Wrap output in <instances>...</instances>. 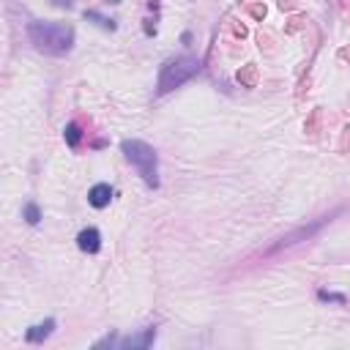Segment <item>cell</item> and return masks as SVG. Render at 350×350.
Returning <instances> with one entry per match:
<instances>
[{"mask_svg":"<svg viewBox=\"0 0 350 350\" xmlns=\"http://www.w3.org/2000/svg\"><path fill=\"white\" fill-rule=\"evenodd\" d=\"M28 39L36 44V49L49 55H63L74 44V30L72 25H49V22H30L28 25Z\"/></svg>","mask_w":350,"mask_h":350,"instance_id":"obj_1","label":"cell"},{"mask_svg":"<svg viewBox=\"0 0 350 350\" xmlns=\"http://www.w3.org/2000/svg\"><path fill=\"white\" fill-rule=\"evenodd\" d=\"M120 151H123V156L134 164V170L143 175V181L151 186V189H156L159 186V170H156V151L151 148L148 143H143V140H123L120 143Z\"/></svg>","mask_w":350,"mask_h":350,"instance_id":"obj_2","label":"cell"},{"mask_svg":"<svg viewBox=\"0 0 350 350\" xmlns=\"http://www.w3.org/2000/svg\"><path fill=\"white\" fill-rule=\"evenodd\" d=\"M200 72V60L194 55H184V58H175L161 69L159 77V93H170L172 88L184 85L186 79H192L194 74Z\"/></svg>","mask_w":350,"mask_h":350,"instance_id":"obj_3","label":"cell"},{"mask_svg":"<svg viewBox=\"0 0 350 350\" xmlns=\"http://www.w3.org/2000/svg\"><path fill=\"white\" fill-rule=\"evenodd\" d=\"M77 246L82 252H88V255H93V252H99V246H101V235H99V230L96 227H88V230H82L77 235Z\"/></svg>","mask_w":350,"mask_h":350,"instance_id":"obj_4","label":"cell"},{"mask_svg":"<svg viewBox=\"0 0 350 350\" xmlns=\"http://www.w3.org/2000/svg\"><path fill=\"white\" fill-rule=\"evenodd\" d=\"M110 200H113V189H110V184H96L93 189L88 192V202L93 208H107Z\"/></svg>","mask_w":350,"mask_h":350,"instance_id":"obj_5","label":"cell"},{"mask_svg":"<svg viewBox=\"0 0 350 350\" xmlns=\"http://www.w3.org/2000/svg\"><path fill=\"white\" fill-rule=\"evenodd\" d=\"M52 328H55V320H44V323H39V326L28 328L25 339H28V342H33V345H39V342H44V339L52 334Z\"/></svg>","mask_w":350,"mask_h":350,"instance_id":"obj_6","label":"cell"},{"mask_svg":"<svg viewBox=\"0 0 350 350\" xmlns=\"http://www.w3.org/2000/svg\"><path fill=\"white\" fill-rule=\"evenodd\" d=\"M154 337H156L154 328H145L143 334H137V337L123 339V342H120V348H148V345L154 342Z\"/></svg>","mask_w":350,"mask_h":350,"instance_id":"obj_7","label":"cell"},{"mask_svg":"<svg viewBox=\"0 0 350 350\" xmlns=\"http://www.w3.org/2000/svg\"><path fill=\"white\" fill-rule=\"evenodd\" d=\"M323 222H326V219H317V222H314L312 227H301V230L290 233V235H285V238H282V241L276 243V246H290V243H296V241H298V238H309V235H312L314 230H317V227L323 225Z\"/></svg>","mask_w":350,"mask_h":350,"instance_id":"obj_8","label":"cell"},{"mask_svg":"<svg viewBox=\"0 0 350 350\" xmlns=\"http://www.w3.org/2000/svg\"><path fill=\"white\" fill-rule=\"evenodd\" d=\"M238 82H241L243 88H255V85H257V66L255 63L243 66L241 72H238Z\"/></svg>","mask_w":350,"mask_h":350,"instance_id":"obj_9","label":"cell"},{"mask_svg":"<svg viewBox=\"0 0 350 350\" xmlns=\"http://www.w3.org/2000/svg\"><path fill=\"white\" fill-rule=\"evenodd\" d=\"M63 137H66V143L72 145V148H77L79 140H82V129H79L77 123H69V126H66V131H63Z\"/></svg>","mask_w":350,"mask_h":350,"instance_id":"obj_10","label":"cell"},{"mask_svg":"<svg viewBox=\"0 0 350 350\" xmlns=\"http://www.w3.org/2000/svg\"><path fill=\"white\" fill-rule=\"evenodd\" d=\"M25 219H28V225H39L41 214H39V205H36V202H28V205H25Z\"/></svg>","mask_w":350,"mask_h":350,"instance_id":"obj_11","label":"cell"},{"mask_svg":"<svg viewBox=\"0 0 350 350\" xmlns=\"http://www.w3.org/2000/svg\"><path fill=\"white\" fill-rule=\"evenodd\" d=\"M317 129H320V110H314V113L309 115V120H307V134L314 137V134H317Z\"/></svg>","mask_w":350,"mask_h":350,"instance_id":"obj_12","label":"cell"},{"mask_svg":"<svg viewBox=\"0 0 350 350\" xmlns=\"http://www.w3.org/2000/svg\"><path fill=\"white\" fill-rule=\"evenodd\" d=\"M85 17H88V19H93V22H99L101 28H107V30H115V22H113V19L101 17V14H96V11H85Z\"/></svg>","mask_w":350,"mask_h":350,"instance_id":"obj_13","label":"cell"},{"mask_svg":"<svg viewBox=\"0 0 350 350\" xmlns=\"http://www.w3.org/2000/svg\"><path fill=\"white\" fill-rule=\"evenodd\" d=\"M246 11H249L255 19H260V22L266 19V6H260V3H249V6H246Z\"/></svg>","mask_w":350,"mask_h":350,"instance_id":"obj_14","label":"cell"},{"mask_svg":"<svg viewBox=\"0 0 350 350\" xmlns=\"http://www.w3.org/2000/svg\"><path fill=\"white\" fill-rule=\"evenodd\" d=\"M304 22H307V17H301V14H296V17L290 19V25H287L285 30H287V33H296L298 28H304Z\"/></svg>","mask_w":350,"mask_h":350,"instance_id":"obj_15","label":"cell"},{"mask_svg":"<svg viewBox=\"0 0 350 350\" xmlns=\"http://www.w3.org/2000/svg\"><path fill=\"white\" fill-rule=\"evenodd\" d=\"M320 301H337V304H345V296H337V293H328V290H320L317 293Z\"/></svg>","mask_w":350,"mask_h":350,"instance_id":"obj_16","label":"cell"},{"mask_svg":"<svg viewBox=\"0 0 350 350\" xmlns=\"http://www.w3.org/2000/svg\"><path fill=\"white\" fill-rule=\"evenodd\" d=\"M227 28H230L238 39H243V36H246V28H243V25H238V22H233V19H227Z\"/></svg>","mask_w":350,"mask_h":350,"instance_id":"obj_17","label":"cell"},{"mask_svg":"<svg viewBox=\"0 0 350 350\" xmlns=\"http://www.w3.org/2000/svg\"><path fill=\"white\" fill-rule=\"evenodd\" d=\"M348 145H350V129H345V134H342V148H339V151H348Z\"/></svg>","mask_w":350,"mask_h":350,"instance_id":"obj_18","label":"cell"},{"mask_svg":"<svg viewBox=\"0 0 350 350\" xmlns=\"http://www.w3.org/2000/svg\"><path fill=\"white\" fill-rule=\"evenodd\" d=\"M55 6H66V8H69V6H72V0H55Z\"/></svg>","mask_w":350,"mask_h":350,"instance_id":"obj_19","label":"cell"},{"mask_svg":"<svg viewBox=\"0 0 350 350\" xmlns=\"http://www.w3.org/2000/svg\"><path fill=\"white\" fill-rule=\"evenodd\" d=\"M339 58H345V60H350V49H339Z\"/></svg>","mask_w":350,"mask_h":350,"instance_id":"obj_20","label":"cell"},{"mask_svg":"<svg viewBox=\"0 0 350 350\" xmlns=\"http://www.w3.org/2000/svg\"><path fill=\"white\" fill-rule=\"evenodd\" d=\"M104 3H120V0H104Z\"/></svg>","mask_w":350,"mask_h":350,"instance_id":"obj_21","label":"cell"}]
</instances>
